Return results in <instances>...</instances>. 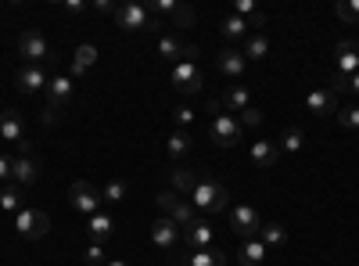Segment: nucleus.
Returning <instances> with one entry per match:
<instances>
[{
  "label": "nucleus",
  "mask_w": 359,
  "mask_h": 266,
  "mask_svg": "<svg viewBox=\"0 0 359 266\" xmlns=\"http://www.w3.org/2000/svg\"><path fill=\"white\" fill-rule=\"evenodd\" d=\"M115 25H118V29H126V33H140V29L162 33V22L151 15V8H147V4H137V0H130V4H118V8H115Z\"/></svg>",
  "instance_id": "nucleus-1"
},
{
  "label": "nucleus",
  "mask_w": 359,
  "mask_h": 266,
  "mask_svg": "<svg viewBox=\"0 0 359 266\" xmlns=\"http://www.w3.org/2000/svg\"><path fill=\"white\" fill-rule=\"evenodd\" d=\"M18 54L25 58V65H47V62H54V47L47 44V36L40 33V29H25V33L18 36Z\"/></svg>",
  "instance_id": "nucleus-2"
},
{
  "label": "nucleus",
  "mask_w": 359,
  "mask_h": 266,
  "mask_svg": "<svg viewBox=\"0 0 359 266\" xmlns=\"http://www.w3.org/2000/svg\"><path fill=\"white\" fill-rule=\"evenodd\" d=\"M226 201H230V194L216 180H198V187L191 194V205H194V209H201V213H223Z\"/></svg>",
  "instance_id": "nucleus-3"
},
{
  "label": "nucleus",
  "mask_w": 359,
  "mask_h": 266,
  "mask_svg": "<svg viewBox=\"0 0 359 266\" xmlns=\"http://www.w3.org/2000/svg\"><path fill=\"white\" fill-rule=\"evenodd\" d=\"M15 230L22 234L25 241H40V238H47V230H50V216L33 209V205H25L22 213H15Z\"/></svg>",
  "instance_id": "nucleus-4"
},
{
  "label": "nucleus",
  "mask_w": 359,
  "mask_h": 266,
  "mask_svg": "<svg viewBox=\"0 0 359 266\" xmlns=\"http://www.w3.org/2000/svg\"><path fill=\"white\" fill-rule=\"evenodd\" d=\"M172 86H176L184 98L198 94L201 86H205V72H201V65L194 62V58H184V62L172 65Z\"/></svg>",
  "instance_id": "nucleus-5"
},
{
  "label": "nucleus",
  "mask_w": 359,
  "mask_h": 266,
  "mask_svg": "<svg viewBox=\"0 0 359 266\" xmlns=\"http://www.w3.org/2000/svg\"><path fill=\"white\" fill-rule=\"evenodd\" d=\"M155 205L162 209V216H169V220H172L180 230L191 227V223L198 220V216H194V205H191V201H184L176 191H162V194L155 198Z\"/></svg>",
  "instance_id": "nucleus-6"
},
{
  "label": "nucleus",
  "mask_w": 359,
  "mask_h": 266,
  "mask_svg": "<svg viewBox=\"0 0 359 266\" xmlns=\"http://www.w3.org/2000/svg\"><path fill=\"white\" fill-rule=\"evenodd\" d=\"M69 201H72V209L83 213L86 220L94 216V213H101V205H104V201H101V191L90 184V180H76V184L69 187Z\"/></svg>",
  "instance_id": "nucleus-7"
},
{
  "label": "nucleus",
  "mask_w": 359,
  "mask_h": 266,
  "mask_svg": "<svg viewBox=\"0 0 359 266\" xmlns=\"http://www.w3.org/2000/svg\"><path fill=\"white\" fill-rule=\"evenodd\" d=\"M241 133L245 126L233 119V115H216L212 126H208V137H212L216 147H233V144H241Z\"/></svg>",
  "instance_id": "nucleus-8"
},
{
  "label": "nucleus",
  "mask_w": 359,
  "mask_h": 266,
  "mask_svg": "<svg viewBox=\"0 0 359 266\" xmlns=\"http://www.w3.org/2000/svg\"><path fill=\"white\" fill-rule=\"evenodd\" d=\"M151 245L158 252H176L180 245H184V234H180V227L169 220V216H158L151 223Z\"/></svg>",
  "instance_id": "nucleus-9"
},
{
  "label": "nucleus",
  "mask_w": 359,
  "mask_h": 266,
  "mask_svg": "<svg viewBox=\"0 0 359 266\" xmlns=\"http://www.w3.org/2000/svg\"><path fill=\"white\" fill-rule=\"evenodd\" d=\"M262 223H266V220L259 216L255 205H237V209H230V227H233L237 238H255Z\"/></svg>",
  "instance_id": "nucleus-10"
},
{
  "label": "nucleus",
  "mask_w": 359,
  "mask_h": 266,
  "mask_svg": "<svg viewBox=\"0 0 359 266\" xmlns=\"http://www.w3.org/2000/svg\"><path fill=\"white\" fill-rule=\"evenodd\" d=\"M155 54L162 58V62H184V58H198V47H191V44H180V36H172V33H162L158 36V44H155Z\"/></svg>",
  "instance_id": "nucleus-11"
},
{
  "label": "nucleus",
  "mask_w": 359,
  "mask_h": 266,
  "mask_svg": "<svg viewBox=\"0 0 359 266\" xmlns=\"http://www.w3.org/2000/svg\"><path fill=\"white\" fill-rule=\"evenodd\" d=\"M248 159H252L255 169H273V166L280 162V144L262 137V140H255V144L248 147Z\"/></svg>",
  "instance_id": "nucleus-12"
},
{
  "label": "nucleus",
  "mask_w": 359,
  "mask_h": 266,
  "mask_svg": "<svg viewBox=\"0 0 359 266\" xmlns=\"http://www.w3.org/2000/svg\"><path fill=\"white\" fill-rule=\"evenodd\" d=\"M15 83H18L22 94H40V91H47V86H50L43 65H22L18 76H15Z\"/></svg>",
  "instance_id": "nucleus-13"
},
{
  "label": "nucleus",
  "mask_w": 359,
  "mask_h": 266,
  "mask_svg": "<svg viewBox=\"0 0 359 266\" xmlns=\"http://www.w3.org/2000/svg\"><path fill=\"white\" fill-rule=\"evenodd\" d=\"M11 180H15L18 187H33V184L40 180V159H33V155H18L15 166H11Z\"/></svg>",
  "instance_id": "nucleus-14"
},
{
  "label": "nucleus",
  "mask_w": 359,
  "mask_h": 266,
  "mask_svg": "<svg viewBox=\"0 0 359 266\" xmlns=\"http://www.w3.org/2000/svg\"><path fill=\"white\" fill-rule=\"evenodd\" d=\"M72 101V79L69 76H54L50 86H47V108L62 115V108Z\"/></svg>",
  "instance_id": "nucleus-15"
},
{
  "label": "nucleus",
  "mask_w": 359,
  "mask_h": 266,
  "mask_svg": "<svg viewBox=\"0 0 359 266\" xmlns=\"http://www.w3.org/2000/svg\"><path fill=\"white\" fill-rule=\"evenodd\" d=\"M216 69H219L226 79H237V76L248 69V62H245V54L237 51V47H223V51L216 54Z\"/></svg>",
  "instance_id": "nucleus-16"
},
{
  "label": "nucleus",
  "mask_w": 359,
  "mask_h": 266,
  "mask_svg": "<svg viewBox=\"0 0 359 266\" xmlns=\"http://www.w3.org/2000/svg\"><path fill=\"white\" fill-rule=\"evenodd\" d=\"M334 65H338V76H355L359 72V47L352 40H341L334 47Z\"/></svg>",
  "instance_id": "nucleus-17"
},
{
  "label": "nucleus",
  "mask_w": 359,
  "mask_h": 266,
  "mask_svg": "<svg viewBox=\"0 0 359 266\" xmlns=\"http://www.w3.org/2000/svg\"><path fill=\"white\" fill-rule=\"evenodd\" d=\"M306 112H309V115H334V112H338V98H334V91H327V86H316V91L306 98Z\"/></svg>",
  "instance_id": "nucleus-18"
},
{
  "label": "nucleus",
  "mask_w": 359,
  "mask_h": 266,
  "mask_svg": "<svg viewBox=\"0 0 359 266\" xmlns=\"http://www.w3.org/2000/svg\"><path fill=\"white\" fill-rule=\"evenodd\" d=\"M0 137H4L8 144H22V140H25V123H22V112L8 108L4 115H0Z\"/></svg>",
  "instance_id": "nucleus-19"
},
{
  "label": "nucleus",
  "mask_w": 359,
  "mask_h": 266,
  "mask_svg": "<svg viewBox=\"0 0 359 266\" xmlns=\"http://www.w3.org/2000/svg\"><path fill=\"white\" fill-rule=\"evenodd\" d=\"M180 234H184V248H208V245H212V227H208L205 220H194L191 227H184Z\"/></svg>",
  "instance_id": "nucleus-20"
},
{
  "label": "nucleus",
  "mask_w": 359,
  "mask_h": 266,
  "mask_svg": "<svg viewBox=\"0 0 359 266\" xmlns=\"http://www.w3.org/2000/svg\"><path fill=\"white\" fill-rule=\"evenodd\" d=\"M194 187H198V176L187 166H172L169 169V191H176L180 198H184V194H194Z\"/></svg>",
  "instance_id": "nucleus-21"
},
{
  "label": "nucleus",
  "mask_w": 359,
  "mask_h": 266,
  "mask_svg": "<svg viewBox=\"0 0 359 266\" xmlns=\"http://www.w3.org/2000/svg\"><path fill=\"white\" fill-rule=\"evenodd\" d=\"M184 262L187 266H226V255L219 252V248H187V255H184Z\"/></svg>",
  "instance_id": "nucleus-22"
},
{
  "label": "nucleus",
  "mask_w": 359,
  "mask_h": 266,
  "mask_svg": "<svg viewBox=\"0 0 359 266\" xmlns=\"http://www.w3.org/2000/svg\"><path fill=\"white\" fill-rule=\"evenodd\" d=\"M219 105L241 115L245 108H252V94H248V86H226V94L219 98Z\"/></svg>",
  "instance_id": "nucleus-23"
},
{
  "label": "nucleus",
  "mask_w": 359,
  "mask_h": 266,
  "mask_svg": "<svg viewBox=\"0 0 359 266\" xmlns=\"http://www.w3.org/2000/svg\"><path fill=\"white\" fill-rule=\"evenodd\" d=\"M86 230H90V241H108L111 230H115V220L108 213H94L90 223H86Z\"/></svg>",
  "instance_id": "nucleus-24"
},
{
  "label": "nucleus",
  "mask_w": 359,
  "mask_h": 266,
  "mask_svg": "<svg viewBox=\"0 0 359 266\" xmlns=\"http://www.w3.org/2000/svg\"><path fill=\"white\" fill-rule=\"evenodd\" d=\"M241 54H245V62H262V58L269 54V36L266 33H248Z\"/></svg>",
  "instance_id": "nucleus-25"
},
{
  "label": "nucleus",
  "mask_w": 359,
  "mask_h": 266,
  "mask_svg": "<svg viewBox=\"0 0 359 266\" xmlns=\"http://www.w3.org/2000/svg\"><path fill=\"white\" fill-rule=\"evenodd\" d=\"M94 62H97V47L94 44H79L76 47V58H72V76H86Z\"/></svg>",
  "instance_id": "nucleus-26"
},
{
  "label": "nucleus",
  "mask_w": 359,
  "mask_h": 266,
  "mask_svg": "<svg viewBox=\"0 0 359 266\" xmlns=\"http://www.w3.org/2000/svg\"><path fill=\"white\" fill-rule=\"evenodd\" d=\"M219 33L233 44V40H248V33H252V29H248V22L245 18H237V15H226L223 22H219Z\"/></svg>",
  "instance_id": "nucleus-27"
},
{
  "label": "nucleus",
  "mask_w": 359,
  "mask_h": 266,
  "mask_svg": "<svg viewBox=\"0 0 359 266\" xmlns=\"http://www.w3.org/2000/svg\"><path fill=\"white\" fill-rule=\"evenodd\" d=\"M237 259H241V266H259L266 259V245L259 238H245L241 252H237Z\"/></svg>",
  "instance_id": "nucleus-28"
},
{
  "label": "nucleus",
  "mask_w": 359,
  "mask_h": 266,
  "mask_svg": "<svg viewBox=\"0 0 359 266\" xmlns=\"http://www.w3.org/2000/svg\"><path fill=\"white\" fill-rule=\"evenodd\" d=\"M255 238H259V241H262L266 248H280V245L287 241V230H284L280 223H262Z\"/></svg>",
  "instance_id": "nucleus-29"
},
{
  "label": "nucleus",
  "mask_w": 359,
  "mask_h": 266,
  "mask_svg": "<svg viewBox=\"0 0 359 266\" xmlns=\"http://www.w3.org/2000/svg\"><path fill=\"white\" fill-rule=\"evenodd\" d=\"M233 15L245 18L248 29H262V22H266V15L255 8V0H237V4H233Z\"/></svg>",
  "instance_id": "nucleus-30"
},
{
  "label": "nucleus",
  "mask_w": 359,
  "mask_h": 266,
  "mask_svg": "<svg viewBox=\"0 0 359 266\" xmlns=\"http://www.w3.org/2000/svg\"><path fill=\"white\" fill-rule=\"evenodd\" d=\"M123 198H126V184L118 180V176H111V180L101 187V201L111 205V209H118V205H123Z\"/></svg>",
  "instance_id": "nucleus-31"
},
{
  "label": "nucleus",
  "mask_w": 359,
  "mask_h": 266,
  "mask_svg": "<svg viewBox=\"0 0 359 266\" xmlns=\"http://www.w3.org/2000/svg\"><path fill=\"white\" fill-rule=\"evenodd\" d=\"M0 209H4V213H22L25 209V205H22V191L15 184L0 187Z\"/></svg>",
  "instance_id": "nucleus-32"
},
{
  "label": "nucleus",
  "mask_w": 359,
  "mask_h": 266,
  "mask_svg": "<svg viewBox=\"0 0 359 266\" xmlns=\"http://www.w3.org/2000/svg\"><path fill=\"white\" fill-rule=\"evenodd\" d=\"M187 152H191V137H187L184 130H176V133L169 137V159H172V162H180Z\"/></svg>",
  "instance_id": "nucleus-33"
},
{
  "label": "nucleus",
  "mask_w": 359,
  "mask_h": 266,
  "mask_svg": "<svg viewBox=\"0 0 359 266\" xmlns=\"http://www.w3.org/2000/svg\"><path fill=\"white\" fill-rule=\"evenodd\" d=\"M302 140H306L302 130H284V137L277 144H280V152H291L294 155V152H302Z\"/></svg>",
  "instance_id": "nucleus-34"
},
{
  "label": "nucleus",
  "mask_w": 359,
  "mask_h": 266,
  "mask_svg": "<svg viewBox=\"0 0 359 266\" xmlns=\"http://www.w3.org/2000/svg\"><path fill=\"white\" fill-rule=\"evenodd\" d=\"M338 18L348 25H359V0H341L338 4Z\"/></svg>",
  "instance_id": "nucleus-35"
},
{
  "label": "nucleus",
  "mask_w": 359,
  "mask_h": 266,
  "mask_svg": "<svg viewBox=\"0 0 359 266\" xmlns=\"http://www.w3.org/2000/svg\"><path fill=\"white\" fill-rule=\"evenodd\" d=\"M83 259H86V266H104V262H108V259H104L101 241H90V248L83 252Z\"/></svg>",
  "instance_id": "nucleus-36"
},
{
  "label": "nucleus",
  "mask_w": 359,
  "mask_h": 266,
  "mask_svg": "<svg viewBox=\"0 0 359 266\" xmlns=\"http://www.w3.org/2000/svg\"><path fill=\"white\" fill-rule=\"evenodd\" d=\"M172 119H176V130H187V126L194 123V112H191V105H176Z\"/></svg>",
  "instance_id": "nucleus-37"
},
{
  "label": "nucleus",
  "mask_w": 359,
  "mask_h": 266,
  "mask_svg": "<svg viewBox=\"0 0 359 266\" xmlns=\"http://www.w3.org/2000/svg\"><path fill=\"white\" fill-rule=\"evenodd\" d=\"M176 8H180V4H176V0H151V15H155L158 22H162L165 15L172 18V11H176Z\"/></svg>",
  "instance_id": "nucleus-38"
},
{
  "label": "nucleus",
  "mask_w": 359,
  "mask_h": 266,
  "mask_svg": "<svg viewBox=\"0 0 359 266\" xmlns=\"http://www.w3.org/2000/svg\"><path fill=\"white\" fill-rule=\"evenodd\" d=\"M338 123H341L345 130H359V108H341V112H338Z\"/></svg>",
  "instance_id": "nucleus-39"
},
{
  "label": "nucleus",
  "mask_w": 359,
  "mask_h": 266,
  "mask_svg": "<svg viewBox=\"0 0 359 266\" xmlns=\"http://www.w3.org/2000/svg\"><path fill=\"white\" fill-rule=\"evenodd\" d=\"M237 123H241V126H259V123H262V112L252 105V108H245V112H241V119H237Z\"/></svg>",
  "instance_id": "nucleus-40"
},
{
  "label": "nucleus",
  "mask_w": 359,
  "mask_h": 266,
  "mask_svg": "<svg viewBox=\"0 0 359 266\" xmlns=\"http://www.w3.org/2000/svg\"><path fill=\"white\" fill-rule=\"evenodd\" d=\"M172 22H176V25H191V22H194V11H191L187 4H180V8L172 11Z\"/></svg>",
  "instance_id": "nucleus-41"
},
{
  "label": "nucleus",
  "mask_w": 359,
  "mask_h": 266,
  "mask_svg": "<svg viewBox=\"0 0 359 266\" xmlns=\"http://www.w3.org/2000/svg\"><path fill=\"white\" fill-rule=\"evenodd\" d=\"M11 166H15V159L0 155V180H4V184H11Z\"/></svg>",
  "instance_id": "nucleus-42"
},
{
  "label": "nucleus",
  "mask_w": 359,
  "mask_h": 266,
  "mask_svg": "<svg viewBox=\"0 0 359 266\" xmlns=\"http://www.w3.org/2000/svg\"><path fill=\"white\" fill-rule=\"evenodd\" d=\"M83 11H86L83 0H65V15H83Z\"/></svg>",
  "instance_id": "nucleus-43"
},
{
  "label": "nucleus",
  "mask_w": 359,
  "mask_h": 266,
  "mask_svg": "<svg viewBox=\"0 0 359 266\" xmlns=\"http://www.w3.org/2000/svg\"><path fill=\"white\" fill-rule=\"evenodd\" d=\"M348 91H352V94H359V72H355V76H348Z\"/></svg>",
  "instance_id": "nucleus-44"
},
{
  "label": "nucleus",
  "mask_w": 359,
  "mask_h": 266,
  "mask_svg": "<svg viewBox=\"0 0 359 266\" xmlns=\"http://www.w3.org/2000/svg\"><path fill=\"white\" fill-rule=\"evenodd\" d=\"M104 266H130V262H123V259H108Z\"/></svg>",
  "instance_id": "nucleus-45"
}]
</instances>
